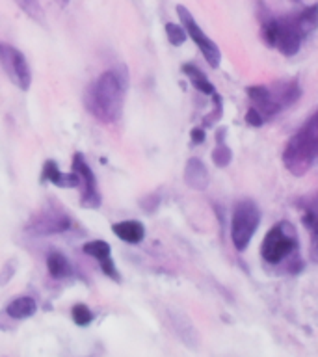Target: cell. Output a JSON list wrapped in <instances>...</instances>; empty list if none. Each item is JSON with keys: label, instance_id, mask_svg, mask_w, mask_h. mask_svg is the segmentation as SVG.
I'll return each mask as SVG.
<instances>
[{"label": "cell", "instance_id": "6da1fadb", "mask_svg": "<svg viewBox=\"0 0 318 357\" xmlns=\"http://www.w3.org/2000/svg\"><path fill=\"white\" fill-rule=\"evenodd\" d=\"M128 89V75L125 67H114L100 73L89 84L84 95V105L100 123H116L123 114V102Z\"/></svg>", "mask_w": 318, "mask_h": 357}, {"label": "cell", "instance_id": "7a4b0ae2", "mask_svg": "<svg viewBox=\"0 0 318 357\" xmlns=\"http://www.w3.org/2000/svg\"><path fill=\"white\" fill-rule=\"evenodd\" d=\"M250 108L245 112V123L251 127H262L268 119L278 116L301 97V86L298 78H285L272 84L250 86L245 89Z\"/></svg>", "mask_w": 318, "mask_h": 357}, {"label": "cell", "instance_id": "3957f363", "mask_svg": "<svg viewBox=\"0 0 318 357\" xmlns=\"http://www.w3.org/2000/svg\"><path fill=\"white\" fill-rule=\"evenodd\" d=\"M318 162V108L289 138L283 149V164L294 177L305 175Z\"/></svg>", "mask_w": 318, "mask_h": 357}, {"label": "cell", "instance_id": "277c9868", "mask_svg": "<svg viewBox=\"0 0 318 357\" xmlns=\"http://www.w3.org/2000/svg\"><path fill=\"white\" fill-rule=\"evenodd\" d=\"M261 36L268 47L279 50L287 58L298 54L301 43L307 39L296 15L275 17L272 13L261 17Z\"/></svg>", "mask_w": 318, "mask_h": 357}, {"label": "cell", "instance_id": "5b68a950", "mask_svg": "<svg viewBox=\"0 0 318 357\" xmlns=\"http://www.w3.org/2000/svg\"><path fill=\"white\" fill-rule=\"evenodd\" d=\"M300 250V240L296 233L294 225L289 222H279L268 229L261 244V257L262 261L272 266L283 264L289 261L290 257H294Z\"/></svg>", "mask_w": 318, "mask_h": 357}, {"label": "cell", "instance_id": "8992f818", "mask_svg": "<svg viewBox=\"0 0 318 357\" xmlns=\"http://www.w3.org/2000/svg\"><path fill=\"white\" fill-rule=\"evenodd\" d=\"M259 223H261V208L257 206L255 201L242 199L234 205L231 216V242L234 250H248L251 238L259 229Z\"/></svg>", "mask_w": 318, "mask_h": 357}, {"label": "cell", "instance_id": "52a82bcc", "mask_svg": "<svg viewBox=\"0 0 318 357\" xmlns=\"http://www.w3.org/2000/svg\"><path fill=\"white\" fill-rule=\"evenodd\" d=\"M177 15L179 22L183 24V28L188 33V38L194 41V45L199 49V52L203 54L205 61L212 69H218L220 63H222V50L216 45V41H212L209 36L205 33V30L197 24V21L192 15V11L186 8V6H177Z\"/></svg>", "mask_w": 318, "mask_h": 357}, {"label": "cell", "instance_id": "ba28073f", "mask_svg": "<svg viewBox=\"0 0 318 357\" xmlns=\"http://www.w3.org/2000/svg\"><path fill=\"white\" fill-rule=\"evenodd\" d=\"M0 67L4 69L11 82L15 84L17 88L26 91L32 86V71L28 66L26 56L22 54L21 50L15 49L13 45L0 41Z\"/></svg>", "mask_w": 318, "mask_h": 357}, {"label": "cell", "instance_id": "9c48e42d", "mask_svg": "<svg viewBox=\"0 0 318 357\" xmlns=\"http://www.w3.org/2000/svg\"><path fill=\"white\" fill-rule=\"evenodd\" d=\"M71 172H75L80 177L82 184V195H80V206L88 208V211H97L103 205V197H100L99 186H97V177L91 166L86 160L82 153H75L71 160Z\"/></svg>", "mask_w": 318, "mask_h": 357}, {"label": "cell", "instance_id": "30bf717a", "mask_svg": "<svg viewBox=\"0 0 318 357\" xmlns=\"http://www.w3.org/2000/svg\"><path fill=\"white\" fill-rule=\"evenodd\" d=\"M73 220L61 211L60 206L56 208H45L33 218L26 225V231L33 236H50V234H61L69 231Z\"/></svg>", "mask_w": 318, "mask_h": 357}, {"label": "cell", "instance_id": "8fae6325", "mask_svg": "<svg viewBox=\"0 0 318 357\" xmlns=\"http://www.w3.org/2000/svg\"><path fill=\"white\" fill-rule=\"evenodd\" d=\"M41 183H50L58 186V188L73 190L80 188L82 181H80V177L75 172H61L54 160H45L43 167H41Z\"/></svg>", "mask_w": 318, "mask_h": 357}, {"label": "cell", "instance_id": "7c38bea8", "mask_svg": "<svg viewBox=\"0 0 318 357\" xmlns=\"http://www.w3.org/2000/svg\"><path fill=\"white\" fill-rule=\"evenodd\" d=\"M167 318H169V326L175 331L179 339L183 340L184 344L190 348H197L199 344V335L195 331L194 324L190 322L188 317H184L183 312L179 311H167Z\"/></svg>", "mask_w": 318, "mask_h": 357}, {"label": "cell", "instance_id": "4fadbf2b", "mask_svg": "<svg viewBox=\"0 0 318 357\" xmlns=\"http://www.w3.org/2000/svg\"><path fill=\"white\" fill-rule=\"evenodd\" d=\"M184 183L192 190H206L209 183H211V175L206 169L205 162L201 158H188L186 166H184Z\"/></svg>", "mask_w": 318, "mask_h": 357}, {"label": "cell", "instance_id": "5bb4252c", "mask_svg": "<svg viewBox=\"0 0 318 357\" xmlns=\"http://www.w3.org/2000/svg\"><path fill=\"white\" fill-rule=\"evenodd\" d=\"M112 233L125 244H142L145 238V225L139 220H123L112 225Z\"/></svg>", "mask_w": 318, "mask_h": 357}, {"label": "cell", "instance_id": "9a60e30c", "mask_svg": "<svg viewBox=\"0 0 318 357\" xmlns=\"http://www.w3.org/2000/svg\"><path fill=\"white\" fill-rule=\"evenodd\" d=\"M4 312L11 320H26L38 312V301L32 296H17L6 305Z\"/></svg>", "mask_w": 318, "mask_h": 357}, {"label": "cell", "instance_id": "2e32d148", "mask_svg": "<svg viewBox=\"0 0 318 357\" xmlns=\"http://www.w3.org/2000/svg\"><path fill=\"white\" fill-rule=\"evenodd\" d=\"M47 270L52 279H67L75 273L71 261L61 251H50L47 255Z\"/></svg>", "mask_w": 318, "mask_h": 357}, {"label": "cell", "instance_id": "e0dca14e", "mask_svg": "<svg viewBox=\"0 0 318 357\" xmlns=\"http://www.w3.org/2000/svg\"><path fill=\"white\" fill-rule=\"evenodd\" d=\"M183 73H184V77L190 80V84H192V86H194L197 91H199V93L209 95V97H212V95L218 93L216 88H214V84H212L211 80L205 77V73L201 71L197 66H194V63H184Z\"/></svg>", "mask_w": 318, "mask_h": 357}, {"label": "cell", "instance_id": "ac0fdd59", "mask_svg": "<svg viewBox=\"0 0 318 357\" xmlns=\"http://www.w3.org/2000/svg\"><path fill=\"white\" fill-rule=\"evenodd\" d=\"M233 160V153L229 149V145L225 144V130H218L216 134V149L212 151V162L218 167H225Z\"/></svg>", "mask_w": 318, "mask_h": 357}, {"label": "cell", "instance_id": "d6986e66", "mask_svg": "<svg viewBox=\"0 0 318 357\" xmlns=\"http://www.w3.org/2000/svg\"><path fill=\"white\" fill-rule=\"evenodd\" d=\"M82 251L88 257L95 259L97 262L105 261L108 257H112V245L106 240H89L82 245Z\"/></svg>", "mask_w": 318, "mask_h": 357}, {"label": "cell", "instance_id": "ffe728a7", "mask_svg": "<svg viewBox=\"0 0 318 357\" xmlns=\"http://www.w3.org/2000/svg\"><path fill=\"white\" fill-rule=\"evenodd\" d=\"M71 318L78 328H86L95 320V312L86 303H75L71 307Z\"/></svg>", "mask_w": 318, "mask_h": 357}, {"label": "cell", "instance_id": "44dd1931", "mask_svg": "<svg viewBox=\"0 0 318 357\" xmlns=\"http://www.w3.org/2000/svg\"><path fill=\"white\" fill-rule=\"evenodd\" d=\"M164 32H166L167 41H169L173 47H181V45H184L186 38H188V33H186V30H184L181 22H166Z\"/></svg>", "mask_w": 318, "mask_h": 357}, {"label": "cell", "instance_id": "7402d4cb", "mask_svg": "<svg viewBox=\"0 0 318 357\" xmlns=\"http://www.w3.org/2000/svg\"><path fill=\"white\" fill-rule=\"evenodd\" d=\"M301 223H303V227L307 229L309 238H311V251L315 255H318V216H312L309 212H303Z\"/></svg>", "mask_w": 318, "mask_h": 357}, {"label": "cell", "instance_id": "603a6c76", "mask_svg": "<svg viewBox=\"0 0 318 357\" xmlns=\"http://www.w3.org/2000/svg\"><path fill=\"white\" fill-rule=\"evenodd\" d=\"M19 8H21L24 13H26L30 19L33 21L41 22V15H43V11H41V4H39V0H13Z\"/></svg>", "mask_w": 318, "mask_h": 357}, {"label": "cell", "instance_id": "cb8c5ba5", "mask_svg": "<svg viewBox=\"0 0 318 357\" xmlns=\"http://www.w3.org/2000/svg\"><path fill=\"white\" fill-rule=\"evenodd\" d=\"M99 266H100V272L105 273L106 278H110L112 281H116V283H121V273H119V270L116 268V262H114L112 257H108V259H105V261H100Z\"/></svg>", "mask_w": 318, "mask_h": 357}, {"label": "cell", "instance_id": "d4e9b609", "mask_svg": "<svg viewBox=\"0 0 318 357\" xmlns=\"http://www.w3.org/2000/svg\"><path fill=\"white\" fill-rule=\"evenodd\" d=\"M17 270V261H8L4 264V268H0V284H8L11 281V278H13V273H15Z\"/></svg>", "mask_w": 318, "mask_h": 357}, {"label": "cell", "instance_id": "484cf974", "mask_svg": "<svg viewBox=\"0 0 318 357\" xmlns=\"http://www.w3.org/2000/svg\"><path fill=\"white\" fill-rule=\"evenodd\" d=\"M158 205H160V197L156 194H149V195H145L144 199L139 201V206L144 208V212H155L156 208H158Z\"/></svg>", "mask_w": 318, "mask_h": 357}, {"label": "cell", "instance_id": "4316f807", "mask_svg": "<svg viewBox=\"0 0 318 357\" xmlns=\"http://www.w3.org/2000/svg\"><path fill=\"white\" fill-rule=\"evenodd\" d=\"M301 211L309 212L312 216H318V192L312 197H307L303 199V206H301Z\"/></svg>", "mask_w": 318, "mask_h": 357}, {"label": "cell", "instance_id": "83f0119b", "mask_svg": "<svg viewBox=\"0 0 318 357\" xmlns=\"http://www.w3.org/2000/svg\"><path fill=\"white\" fill-rule=\"evenodd\" d=\"M190 139H192V144L194 145L203 144V142H205V130H203V128H192Z\"/></svg>", "mask_w": 318, "mask_h": 357}, {"label": "cell", "instance_id": "f1b7e54d", "mask_svg": "<svg viewBox=\"0 0 318 357\" xmlns=\"http://www.w3.org/2000/svg\"><path fill=\"white\" fill-rule=\"evenodd\" d=\"M56 4H60V6H69V4H71V0H56Z\"/></svg>", "mask_w": 318, "mask_h": 357}]
</instances>
